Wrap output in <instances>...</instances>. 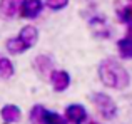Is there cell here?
Here are the masks:
<instances>
[{"label": "cell", "mask_w": 132, "mask_h": 124, "mask_svg": "<svg viewBox=\"0 0 132 124\" xmlns=\"http://www.w3.org/2000/svg\"><path fill=\"white\" fill-rule=\"evenodd\" d=\"M97 72H99L100 82L110 89H126L130 84V75L127 69L112 57L104 59L100 62Z\"/></svg>", "instance_id": "6da1fadb"}, {"label": "cell", "mask_w": 132, "mask_h": 124, "mask_svg": "<svg viewBox=\"0 0 132 124\" xmlns=\"http://www.w3.org/2000/svg\"><path fill=\"white\" fill-rule=\"evenodd\" d=\"M92 102H94V106L97 107V111H99V114L102 118L114 119L117 116V106L114 102V99L109 97L107 94H104V92H95L92 96Z\"/></svg>", "instance_id": "7a4b0ae2"}, {"label": "cell", "mask_w": 132, "mask_h": 124, "mask_svg": "<svg viewBox=\"0 0 132 124\" xmlns=\"http://www.w3.org/2000/svg\"><path fill=\"white\" fill-rule=\"evenodd\" d=\"M44 10V2L42 0H23L20 3V15L23 19H37Z\"/></svg>", "instance_id": "3957f363"}, {"label": "cell", "mask_w": 132, "mask_h": 124, "mask_svg": "<svg viewBox=\"0 0 132 124\" xmlns=\"http://www.w3.org/2000/svg\"><path fill=\"white\" fill-rule=\"evenodd\" d=\"M65 119L70 124H82L87 121V111L80 104H70L65 107Z\"/></svg>", "instance_id": "277c9868"}, {"label": "cell", "mask_w": 132, "mask_h": 124, "mask_svg": "<svg viewBox=\"0 0 132 124\" xmlns=\"http://www.w3.org/2000/svg\"><path fill=\"white\" fill-rule=\"evenodd\" d=\"M34 69L40 77H50V74L54 72V60L48 56H37L34 59Z\"/></svg>", "instance_id": "5b68a950"}, {"label": "cell", "mask_w": 132, "mask_h": 124, "mask_svg": "<svg viewBox=\"0 0 132 124\" xmlns=\"http://www.w3.org/2000/svg\"><path fill=\"white\" fill-rule=\"evenodd\" d=\"M48 79H50V84L55 92H64L70 86V75L65 71H54Z\"/></svg>", "instance_id": "8992f818"}, {"label": "cell", "mask_w": 132, "mask_h": 124, "mask_svg": "<svg viewBox=\"0 0 132 124\" xmlns=\"http://www.w3.org/2000/svg\"><path fill=\"white\" fill-rule=\"evenodd\" d=\"M17 37L25 44L27 49H30V47H34L37 44V40H39V30H37L34 25H25V27L20 29V32H19Z\"/></svg>", "instance_id": "52a82bcc"}, {"label": "cell", "mask_w": 132, "mask_h": 124, "mask_svg": "<svg viewBox=\"0 0 132 124\" xmlns=\"http://www.w3.org/2000/svg\"><path fill=\"white\" fill-rule=\"evenodd\" d=\"M0 116H2V121L3 124H13V122H19L20 118H22V112L17 106L13 104H7L2 107L0 111Z\"/></svg>", "instance_id": "ba28073f"}, {"label": "cell", "mask_w": 132, "mask_h": 124, "mask_svg": "<svg viewBox=\"0 0 132 124\" xmlns=\"http://www.w3.org/2000/svg\"><path fill=\"white\" fill-rule=\"evenodd\" d=\"M22 2L23 0H0V15L12 19L20 10V3Z\"/></svg>", "instance_id": "9c48e42d"}, {"label": "cell", "mask_w": 132, "mask_h": 124, "mask_svg": "<svg viewBox=\"0 0 132 124\" xmlns=\"http://www.w3.org/2000/svg\"><path fill=\"white\" fill-rule=\"evenodd\" d=\"M117 50L122 59H132V35H126L117 42Z\"/></svg>", "instance_id": "30bf717a"}, {"label": "cell", "mask_w": 132, "mask_h": 124, "mask_svg": "<svg viewBox=\"0 0 132 124\" xmlns=\"http://www.w3.org/2000/svg\"><path fill=\"white\" fill-rule=\"evenodd\" d=\"M5 49L9 50L12 56H19V54L25 52L27 47H25V44H23L19 37H10V39L7 40V44H5Z\"/></svg>", "instance_id": "8fae6325"}, {"label": "cell", "mask_w": 132, "mask_h": 124, "mask_svg": "<svg viewBox=\"0 0 132 124\" xmlns=\"http://www.w3.org/2000/svg\"><path fill=\"white\" fill-rule=\"evenodd\" d=\"M90 24H92L94 34H95L97 37H102V39H105V37L110 34L109 27H105V22H104V19H102V17H99V19H94Z\"/></svg>", "instance_id": "7c38bea8"}, {"label": "cell", "mask_w": 132, "mask_h": 124, "mask_svg": "<svg viewBox=\"0 0 132 124\" xmlns=\"http://www.w3.org/2000/svg\"><path fill=\"white\" fill-rule=\"evenodd\" d=\"M15 72L13 64L7 57H0V79H10Z\"/></svg>", "instance_id": "4fadbf2b"}, {"label": "cell", "mask_w": 132, "mask_h": 124, "mask_svg": "<svg viewBox=\"0 0 132 124\" xmlns=\"http://www.w3.org/2000/svg\"><path fill=\"white\" fill-rule=\"evenodd\" d=\"M45 112L47 109L44 106H34L32 111H30V122L32 124H44V119H45Z\"/></svg>", "instance_id": "5bb4252c"}, {"label": "cell", "mask_w": 132, "mask_h": 124, "mask_svg": "<svg viewBox=\"0 0 132 124\" xmlns=\"http://www.w3.org/2000/svg\"><path fill=\"white\" fill-rule=\"evenodd\" d=\"M44 124H67V119L62 118V116H60V114H57V112L47 111V112H45Z\"/></svg>", "instance_id": "9a60e30c"}, {"label": "cell", "mask_w": 132, "mask_h": 124, "mask_svg": "<svg viewBox=\"0 0 132 124\" xmlns=\"http://www.w3.org/2000/svg\"><path fill=\"white\" fill-rule=\"evenodd\" d=\"M119 19L124 20L126 24H132V2L127 3V5H124L122 9H119Z\"/></svg>", "instance_id": "2e32d148"}, {"label": "cell", "mask_w": 132, "mask_h": 124, "mask_svg": "<svg viewBox=\"0 0 132 124\" xmlns=\"http://www.w3.org/2000/svg\"><path fill=\"white\" fill-rule=\"evenodd\" d=\"M45 5L54 12H59V10H64L69 5V0H45Z\"/></svg>", "instance_id": "e0dca14e"}, {"label": "cell", "mask_w": 132, "mask_h": 124, "mask_svg": "<svg viewBox=\"0 0 132 124\" xmlns=\"http://www.w3.org/2000/svg\"><path fill=\"white\" fill-rule=\"evenodd\" d=\"M89 124H99V122H95V121H90Z\"/></svg>", "instance_id": "ac0fdd59"}]
</instances>
